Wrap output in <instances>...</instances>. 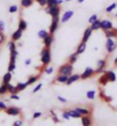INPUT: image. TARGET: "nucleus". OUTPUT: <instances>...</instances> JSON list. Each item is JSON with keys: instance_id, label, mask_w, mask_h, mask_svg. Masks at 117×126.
<instances>
[{"instance_id": "1", "label": "nucleus", "mask_w": 117, "mask_h": 126, "mask_svg": "<svg viewBox=\"0 0 117 126\" xmlns=\"http://www.w3.org/2000/svg\"><path fill=\"white\" fill-rule=\"evenodd\" d=\"M40 61L44 68H46L47 65H50V61H52V53H50V48H45L40 52Z\"/></svg>"}, {"instance_id": "2", "label": "nucleus", "mask_w": 117, "mask_h": 126, "mask_svg": "<svg viewBox=\"0 0 117 126\" xmlns=\"http://www.w3.org/2000/svg\"><path fill=\"white\" fill-rule=\"evenodd\" d=\"M72 71H74V65L70 64L69 62L64 63L59 68V73H62V75H66V76H71Z\"/></svg>"}, {"instance_id": "3", "label": "nucleus", "mask_w": 117, "mask_h": 126, "mask_svg": "<svg viewBox=\"0 0 117 126\" xmlns=\"http://www.w3.org/2000/svg\"><path fill=\"white\" fill-rule=\"evenodd\" d=\"M117 48V40L115 38H107L106 40V49L108 54L114 53L115 49Z\"/></svg>"}, {"instance_id": "4", "label": "nucleus", "mask_w": 117, "mask_h": 126, "mask_svg": "<svg viewBox=\"0 0 117 126\" xmlns=\"http://www.w3.org/2000/svg\"><path fill=\"white\" fill-rule=\"evenodd\" d=\"M45 13L50 15L52 17H60L61 8L60 6H53V7H45Z\"/></svg>"}, {"instance_id": "5", "label": "nucleus", "mask_w": 117, "mask_h": 126, "mask_svg": "<svg viewBox=\"0 0 117 126\" xmlns=\"http://www.w3.org/2000/svg\"><path fill=\"white\" fill-rule=\"evenodd\" d=\"M94 75H95V70H94L93 68H91V66H87V68H85L83 73L80 75V79H83V80L88 79L91 77H93Z\"/></svg>"}, {"instance_id": "6", "label": "nucleus", "mask_w": 117, "mask_h": 126, "mask_svg": "<svg viewBox=\"0 0 117 126\" xmlns=\"http://www.w3.org/2000/svg\"><path fill=\"white\" fill-rule=\"evenodd\" d=\"M59 24H60V17H52V23L50 25V34H54L55 31L57 30V28H59Z\"/></svg>"}, {"instance_id": "7", "label": "nucleus", "mask_w": 117, "mask_h": 126, "mask_svg": "<svg viewBox=\"0 0 117 126\" xmlns=\"http://www.w3.org/2000/svg\"><path fill=\"white\" fill-rule=\"evenodd\" d=\"M5 112L9 116H18L21 115V109L18 107H15V106H10V107H7V109L5 110Z\"/></svg>"}, {"instance_id": "8", "label": "nucleus", "mask_w": 117, "mask_h": 126, "mask_svg": "<svg viewBox=\"0 0 117 126\" xmlns=\"http://www.w3.org/2000/svg\"><path fill=\"white\" fill-rule=\"evenodd\" d=\"M53 41H54V34H48L43 39L44 47L45 48H50V46L53 45Z\"/></svg>"}, {"instance_id": "9", "label": "nucleus", "mask_w": 117, "mask_h": 126, "mask_svg": "<svg viewBox=\"0 0 117 126\" xmlns=\"http://www.w3.org/2000/svg\"><path fill=\"white\" fill-rule=\"evenodd\" d=\"M72 16H74V10H67V12H64L63 15H62L60 18V23H66V22H68Z\"/></svg>"}, {"instance_id": "10", "label": "nucleus", "mask_w": 117, "mask_h": 126, "mask_svg": "<svg viewBox=\"0 0 117 126\" xmlns=\"http://www.w3.org/2000/svg\"><path fill=\"white\" fill-rule=\"evenodd\" d=\"M101 29L103 31H107V30H111L114 29V25H113V22L110 20H103L101 21Z\"/></svg>"}, {"instance_id": "11", "label": "nucleus", "mask_w": 117, "mask_h": 126, "mask_svg": "<svg viewBox=\"0 0 117 126\" xmlns=\"http://www.w3.org/2000/svg\"><path fill=\"white\" fill-rule=\"evenodd\" d=\"M80 122H82V125L83 126H92L93 125V119L91 115L88 116H82L80 117Z\"/></svg>"}, {"instance_id": "12", "label": "nucleus", "mask_w": 117, "mask_h": 126, "mask_svg": "<svg viewBox=\"0 0 117 126\" xmlns=\"http://www.w3.org/2000/svg\"><path fill=\"white\" fill-rule=\"evenodd\" d=\"M75 109L77 110L78 112L82 115V116H88L92 113V110L90 108H84V107H77V108H75Z\"/></svg>"}, {"instance_id": "13", "label": "nucleus", "mask_w": 117, "mask_h": 126, "mask_svg": "<svg viewBox=\"0 0 117 126\" xmlns=\"http://www.w3.org/2000/svg\"><path fill=\"white\" fill-rule=\"evenodd\" d=\"M104 73H106V76H107L109 83H114V81H116V79H117L116 73H115L113 70H108V71H106Z\"/></svg>"}, {"instance_id": "14", "label": "nucleus", "mask_w": 117, "mask_h": 126, "mask_svg": "<svg viewBox=\"0 0 117 126\" xmlns=\"http://www.w3.org/2000/svg\"><path fill=\"white\" fill-rule=\"evenodd\" d=\"M22 34H23V31L21 30V29H17L16 31H14V32L12 33V40L16 43L17 40H20L21 38H22Z\"/></svg>"}, {"instance_id": "15", "label": "nucleus", "mask_w": 117, "mask_h": 126, "mask_svg": "<svg viewBox=\"0 0 117 126\" xmlns=\"http://www.w3.org/2000/svg\"><path fill=\"white\" fill-rule=\"evenodd\" d=\"M79 79H80V75L74 73V75L69 76V78H68V80H67V83H66V85H71V84H74V83H76V81H78Z\"/></svg>"}, {"instance_id": "16", "label": "nucleus", "mask_w": 117, "mask_h": 126, "mask_svg": "<svg viewBox=\"0 0 117 126\" xmlns=\"http://www.w3.org/2000/svg\"><path fill=\"white\" fill-rule=\"evenodd\" d=\"M68 78H69V76L59 73V75L56 76V78H55V81H56V83H60V84H66L67 83V80H68Z\"/></svg>"}, {"instance_id": "17", "label": "nucleus", "mask_w": 117, "mask_h": 126, "mask_svg": "<svg viewBox=\"0 0 117 126\" xmlns=\"http://www.w3.org/2000/svg\"><path fill=\"white\" fill-rule=\"evenodd\" d=\"M92 32H93V31L91 30V28H87L83 33V39H82V41H83V43H87V40L90 39V37L92 36Z\"/></svg>"}, {"instance_id": "18", "label": "nucleus", "mask_w": 117, "mask_h": 126, "mask_svg": "<svg viewBox=\"0 0 117 126\" xmlns=\"http://www.w3.org/2000/svg\"><path fill=\"white\" fill-rule=\"evenodd\" d=\"M104 36L107 38H115V39H117V30L116 29H111V30L104 31Z\"/></svg>"}, {"instance_id": "19", "label": "nucleus", "mask_w": 117, "mask_h": 126, "mask_svg": "<svg viewBox=\"0 0 117 126\" xmlns=\"http://www.w3.org/2000/svg\"><path fill=\"white\" fill-rule=\"evenodd\" d=\"M86 50V43H82L78 45V47H77V49H76V53L78 54V55H80V54H83L84 52Z\"/></svg>"}, {"instance_id": "20", "label": "nucleus", "mask_w": 117, "mask_h": 126, "mask_svg": "<svg viewBox=\"0 0 117 126\" xmlns=\"http://www.w3.org/2000/svg\"><path fill=\"white\" fill-rule=\"evenodd\" d=\"M12 72H9V71H7L5 75H3V77H2V83L3 84H9L10 81H12Z\"/></svg>"}, {"instance_id": "21", "label": "nucleus", "mask_w": 117, "mask_h": 126, "mask_svg": "<svg viewBox=\"0 0 117 126\" xmlns=\"http://www.w3.org/2000/svg\"><path fill=\"white\" fill-rule=\"evenodd\" d=\"M91 30L92 31H95V30H99V29H101V21L98 18L95 22H93V23L91 24Z\"/></svg>"}, {"instance_id": "22", "label": "nucleus", "mask_w": 117, "mask_h": 126, "mask_svg": "<svg viewBox=\"0 0 117 126\" xmlns=\"http://www.w3.org/2000/svg\"><path fill=\"white\" fill-rule=\"evenodd\" d=\"M68 112H69V116H70V118H80V117H82V115H80V113L78 112L76 109L68 110Z\"/></svg>"}, {"instance_id": "23", "label": "nucleus", "mask_w": 117, "mask_h": 126, "mask_svg": "<svg viewBox=\"0 0 117 126\" xmlns=\"http://www.w3.org/2000/svg\"><path fill=\"white\" fill-rule=\"evenodd\" d=\"M34 0H21V6L23 8H29L33 5Z\"/></svg>"}, {"instance_id": "24", "label": "nucleus", "mask_w": 117, "mask_h": 126, "mask_svg": "<svg viewBox=\"0 0 117 126\" xmlns=\"http://www.w3.org/2000/svg\"><path fill=\"white\" fill-rule=\"evenodd\" d=\"M39 79H40V75H37V76H30L27 83H28V85H32V84L37 83Z\"/></svg>"}, {"instance_id": "25", "label": "nucleus", "mask_w": 117, "mask_h": 126, "mask_svg": "<svg viewBox=\"0 0 117 126\" xmlns=\"http://www.w3.org/2000/svg\"><path fill=\"white\" fill-rule=\"evenodd\" d=\"M62 3V0H47V7L60 6Z\"/></svg>"}, {"instance_id": "26", "label": "nucleus", "mask_w": 117, "mask_h": 126, "mask_svg": "<svg viewBox=\"0 0 117 126\" xmlns=\"http://www.w3.org/2000/svg\"><path fill=\"white\" fill-rule=\"evenodd\" d=\"M108 83H109V81H108V78H107V76H106V73H102V76L99 78V84H100L101 86H106Z\"/></svg>"}, {"instance_id": "27", "label": "nucleus", "mask_w": 117, "mask_h": 126, "mask_svg": "<svg viewBox=\"0 0 117 126\" xmlns=\"http://www.w3.org/2000/svg\"><path fill=\"white\" fill-rule=\"evenodd\" d=\"M27 28H28L27 21L23 20V18H20V21H18V29H21L22 31H24V30H27Z\"/></svg>"}, {"instance_id": "28", "label": "nucleus", "mask_w": 117, "mask_h": 126, "mask_svg": "<svg viewBox=\"0 0 117 126\" xmlns=\"http://www.w3.org/2000/svg\"><path fill=\"white\" fill-rule=\"evenodd\" d=\"M17 57H18V50L17 49L12 50V52H10V55H9V61H12V62H16Z\"/></svg>"}, {"instance_id": "29", "label": "nucleus", "mask_w": 117, "mask_h": 126, "mask_svg": "<svg viewBox=\"0 0 117 126\" xmlns=\"http://www.w3.org/2000/svg\"><path fill=\"white\" fill-rule=\"evenodd\" d=\"M106 65H107V61H106V59H101V60H99L97 62V69H104Z\"/></svg>"}, {"instance_id": "30", "label": "nucleus", "mask_w": 117, "mask_h": 126, "mask_svg": "<svg viewBox=\"0 0 117 126\" xmlns=\"http://www.w3.org/2000/svg\"><path fill=\"white\" fill-rule=\"evenodd\" d=\"M77 60H78V54L75 52L74 54H71L70 56H69V59H68V62L70 63V64H72L74 65V63H76L77 62Z\"/></svg>"}, {"instance_id": "31", "label": "nucleus", "mask_w": 117, "mask_h": 126, "mask_svg": "<svg viewBox=\"0 0 117 126\" xmlns=\"http://www.w3.org/2000/svg\"><path fill=\"white\" fill-rule=\"evenodd\" d=\"M8 93V84H1L0 85V95H5Z\"/></svg>"}, {"instance_id": "32", "label": "nucleus", "mask_w": 117, "mask_h": 126, "mask_svg": "<svg viewBox=\"0 0 117 126\" xmlns=\"http://www.w3.org/2000/svg\"><path fill=\"white\" fill-rule=\"evenodd\" d=\"M16 86V90H17V92H22V91H24L25 88H27L29 85H28V83L25 81V83H18L17 85H15Z\"/></svg>"}, {"instance_id": "33", "label": "nucleus", "mask_w": 117, "mask_h": 126, "mask_svg": "<svg viewBox=\"0 0 117 126\" xmlns=\"http://www.w3.org/2000/svg\"><path fill=\"white\" fill-rule=\"evenodd\" d=\"M8 93L12 95V94H17L18 92H17L16 90V86H14V85H12V84H8Z\"/></svg>"}, {"instance_id": "34", "label": "nucleus", "mask_w": 117, "mask_h": 126, "mask_svg": "<svg viewBox=\"0 0 117 126\" xmlns=\"http://www.w3.org/2000/svg\"><path fill=\"white\" fill-rule=\"evenodd\" d=\"M48 34H50V32H48L47 30H45V29H41L40 31H38V37H39L40 39H44V38L47 37Z\"/></svg>"}, {"instance_id": "35", "label": "nucleus", "mask_w": 117, "mask_h": 126, "mask_svg": "<svg viewBox=\"0 0 117 126\" xmlns=\"http://www.w3.org/2000/svg\"><path fill=\"white\" fill-rule=\"evenodd\" d=\"M95 94H97V93H95V91H93V90H92V91H87L86 97L88 100H94V99H95Z\"/></svg>"}, {"instance_id": "36", "label": "nucleus", "mask_w": 117, "mask_h": 126, "mask_svg": "<svg viewBox=\"0 0 117 126\" xmlns=\"http://www.w3.org/2000/svg\"><path fill=\"white\" fill-rule=\"evenodd\" d=\"M99 96H100V99H102L103 101H106V102H111V100H113L110 96H107L103 92H100V95Z\"/></svg>"}, {"instance_id": "37", "label": "nucleus", "mask_w": 117, "mask_h": 126, "mask_svg": "<svg viewBox=\"0 0 117 126\" xmlns=\"http://www.w3.org/2000/svg\"><path fill=\"white\" fill-rule=\"evenodd\" d=\"M7 69H8V71H9V72H13L14 70L16 69V63L9 61V63H8V68H7Z\"/></svg>"}, {"instance_id": "38", "label": "nucleus", "mask_w": 117, "mask_h": 126, "mask_svg": "<svg viewBox=\"0 0 117 126\" xmlns=\"http://www.w3.org/2000/svg\"><path fill=\"white\" fill-rule=\"evenodd\" d=\"M116 7H117V2H114V3H111V5H109V6L106 8V13H111L113 10H115Z\"/></svg>"}, {"instance_id": "39", "label": "nucleus", "mask_w": 117, "mask_h": 126, "mask_svg": "<svg viewBox=\"0 0 117 126\" xmlns=\"http://www.w3.org/2000/svg\"><path fill=\"white\" fill-rule=\"evenodd\" d=\"M43 71H44L45 73H46V75H52V73H53V71H54V68H53V66L47 65L46 68H44Z\"/></svg>"}, {"instance_id": "40", "label": "nucleus", "mask_w": 117, "mask_h": 126, "mask_svg": "<svg viewBox=\"0 0 117 126\" xmlns=\"http://www.w3.org/2000/svg\"><path fill=\"white\" fill-rule=\"evenodd\" d=\"M8 48H9V52L15 50V49H16V43H15V41H13V40H10L9 43H8Z\"/></svg>"}, {"instance_id": "41", "label": "nucleus", "mask_w": 117, "mask_h": 126, "mask_svg": "<svg viewBox=\"0 0 117 126\" xmlns=\"http://www.w3.org/2000/svg\"><path fill=\"white\" fill-rule=\"evenodd\" d=\"M17 10H18V7H17L16 5H12V6H9V8H8V12H9V13H16Z\"/></svg>"}, {"instance_id": "42", "label": "nucleus", "mask_w": 117, "mask_h": 126, "mask_svg": "<svg viewBox=\"0 0 117 126\" xmlns=\"http://www.w3.org/2000/svg\"><path fill=\"white\" fill-rule=\"evenodd\" d=\"M97 20H98V15H97V14H94V15H92V16H91L90 18H88V23L92 24L93 22H95Z\"/></svg>"}, {"instance_id": "43", "label": "nucleus", "mask_w": 117, "mask_h": 126, "mask_svg": "<svg viewBox=\"0 0 117 126\" xmlns=\"http://www.w3.org/2000/svg\"><path fill=\"white\" fill-rule=\"evenodd\" d=\"M62 118L66 120H69L70 119V116H69V112H68V110H66V111H63L62 112Z\"/></svg>"}, {"instance_id": "44", "label": "nucleus", "mask_w": 117, "mask_h": 126, "mask_svg": "<svg viewBox=\"0 0 117 126\" xmlns=\"http://www.w3.org/2000/svg\"><path fill=\"white\" fill-rule=\"evenodd\" d=\"M41 87H43V84H38L37 86L33 88V91H32V93H37V92H39L40 90H41Z\"/></svg>"}, {"instance_id": "45", "label": "nucleus", "mask_w": 117, "mask_h": 126, "mask_svg": "<svg viewBox=\"0 0 117 126\" xmlns=\"http://www.w3.org/2000/svg\"><path fill=\"white\" fill-rule=\"evenodd\" d=\"M41 7H46L47 6V0H36Z\"/></svg>"}, {"instance_id": "46", "label": "nucleus", "mask_w": 117, "mask_h": 126, "mask_svg": "<svg viewBox=\"0 0 117 126\" xmlns=\"http://www.w3.org/2000/svg\"><path fill=\"white\" fill-rule=\"evenodd\" d=\"M5 40H6V37L3 34V32H0V46L5 43Z\"/></svg>"}, {"instance_id": "47", "label": "nucleus", "mask_w": 117, "mask_h": 126, "mask_svg": "<svg viewBox=\"0 0 117 126\" xmlns=\"http://www.w3.org/2000/svg\"><path fill=\"white\" fill-rule=\"evenodd\" d=\"M7 109V104L5 103V101H0V110H5Z\"/></svg>"}, {"instance_id": "48", "label": "nucleus", "mask_w": 117, "mask_h": 126, "mask_svg": "<svg viewBox=\"0 0 117 126\" xmlns=\"http://www.w3.org/2000/svg\"><path fill=\"white\" fill-rule=\"evenodd\" d=\"M41 115H43V113L40 112V111H36V112H34L33 115H32V118H33V119H37V118L41 117Z\"/></svg>"}, {"instance_id": "49", "label": "nucleus", "mask_w": 117, "mask_h": 126, "mask_svg": "<svg viewBox=\"0 0 117 126\" xmlns=\"http://www.w3.org/2000/svg\"><path fill=\"white\" fill-rule=\"evenodd\" d=\"M13 126H23V120L18 119V120H16V122H14Z\"/></svg>"}, {"instance_id": "50", "label": "nucleus", "mask_w": 117, "mask_h": 126, "mask_svg": "<svg viewBox=\"0 0 117 126\" xmlns=\"http://www.w3.org/2000/svg\"><path fill=\"white\" fill-rule=\"evenodd\" d=\"M5 28H6L5 22H3V21H0V32H3V31H5Z\"/></svg>"}, {"instance_id": "51", "label": "nucleus", "mask_w": 117, "mask_h": 126, "mask_svg": "<svg viewBox=\"0 0 117 126\" xmlns=\"http://www.w3.org/2000/svg\"><path fill=\"white\" fill-rule=\"evenodd\" d=\"M9 99L10 100H16V101H18V100H20V96L17 95V94H12V95L9 96Z\"/></svg>"}, {"instance_id": "52", "label": "nucleus", "mask_w": 117, "mask_h": 126, "mask_svg": "<svg viewBox=\"0 0 117 126\" xmlns=\"http://www.w3.org/2000/svg\"><path fill=\"white\" fill-rule=\"evenodd\" d=\"M52 119H53V122L54 123H60V119H59V117L56 116V115H53V116H52Z\"/></svg>"}, {"instance_id": "53", "label": "nucleus", "mask_w": 117, "mask_h": 126, "mask_svg": "<svg viewBox=\"0 0 117 126\" xmlns=\"http://www.w3.org/2000/svg\"><path fill=\"white\" fill-rule=\"evenodd\" d=\"M57 100H59L60 102H62V103L67 102V99H66V97H62V96H57Z\"/></svg>"}, {"instance_id": "54", "label": "nucleus", "mask_w": 117, "mask_h": 126, "mask_svg": "<svg viewBox=\"0 0 117 126\" xmlns=\"http://www.w3.org/2000/svg\"><path fill=\"white\" fill-rule=\"evenodd\" d=\"M24 64H25V65H30L31 64V59H27L25 62H24Z\"/></svg>"}, {"instance_id": "55", "label": "nucleus", "mask_w": 117, "mask_h": 126, "mask_svg": "<svg viewBox=\"0 0 117 126\" xmlns=\"http://www.w3.org/2000/svg\"><path fill=\"white\" fill-rule=\"evenodd\" d=\"M114 64H115V65H117V56L115 57V60H114Z\"/></svg>"}, {"instance_id": "56", "label": "nucleus", "mask_w": 117, "mask_h": 126, "mask_svg": "<svg viewBox=\"0 0 117 126\" xmlns=\"http://www.w3.org/2000/svg\"><path fill=\"white\" fill-rule=\"evenodd\" d=\"M77 1H78V3H83L85 0H77Z\"/></svg>"}, {"instance_id": "57", "label": "nucleus", "mask_w": 117, "mask_h": 126, "mask_svg": "<svg viewBox=\"0 0 117 126\" xmlns=\"http://www.w3.org/2000/svg\"><path fill=\"white\" fill-rule=\"evenodd\" d=\"M115 16H116V17H117V13H116V14H115Z\"/></svg>"}, {"instance_id": "58", "label": "nucleus", "mask_w": 117, "mask_h": 126, "mask_svg": "<svg viewBox=\"0 0 117 126\" xmlns=\"http://www.w3.org/2000/svg\"><path fill=\"white\" fill-rule=\"evenodd\" d=\"M66 1H71V0H66Z\"/></svg>"}, {"instance_id": "59", "label": "nucleus", "mask_w": 117, "mask_h": 126, "mask_svg": "<svg viewBox=\"0 0 117 126\" xmlns=\"http://www.w3.org/2000/svg\"><path fill=\"white\" fill-rule=\"evenodd\" d=\"M116 30H117V28H116Z\"/></svg>"}]
</instances>
